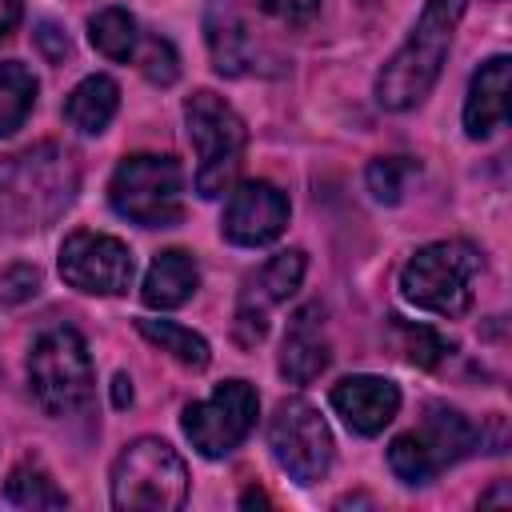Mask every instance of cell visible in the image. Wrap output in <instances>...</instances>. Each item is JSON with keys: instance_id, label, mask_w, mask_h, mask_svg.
<instances>
[{"instance_id": "1", "label": "cell", "mask_w": 512, "mask_h": 512, "mask_svg": "<svg viewBox=\"0 0 512 512\" xmlns=\"http://www.w3.org/2000/svg\"><path fill=\"white\" fill-rule=\"evenodd\" d=\"M468 0H424L408 40L388 56V64L376 76V104L388 112H408L424 104V96L436 88L452 36L464 20Z\"/></svg>"}, {"instance_id": "2", "label": "cell", "mask_w": 512, "mask_h": 512, "mask_svg": "<svg viewBox=\"0 0 512 512\" xmlns=\"http://www.w3.org/2000/svg\"><path fill=\"white\" fill-rule=\"evenodd\" d=\"M108 488L120 512H176L188 500V464L168 440L136 436L112 460Z\"/></svg>"}, {"instance_id": "3", "label": "cell", "mask_w": 512, "mask_h": 512, "mask_svg": "<svg viewBox=\"0 0 512 512\" xmlns=\"http://www.w3.org/2000/svg\"><path fill=\"white\" fill-rule=\"evenodd\" d=\"M184 124H188V140L196 148V192L204 200H216L232 188L240 164H244V148H248V128L236 116V108L200 88L184 100Z\"/></svg>"}, {"instance_id": "4", "label": "cell", "mask_w": 512, "mask_h": 512, "mask_svg": "<svg viewBox=\"0 0 512 512\" xmlns=\"http://www.w3.org/2000/svg\"><path fill=\"white\" fill-rule=\"evenodd\" d=\"M480 248L468 240H436L412 252L400 268V292L408 304L436 316H464L472 308V280L480 272Z\"/></svg>"}, {"instance_id": "5", "label": "cell", "mask_w": 512, "mask_h": 512, "mask_svg": "<svg viewBox=\"0 0 512 512\" xmlns=\"http://www.w3.org/2000/svg\"><path fill=\"white\" fill-rule=\"evenodd\" d=\"M28 388L48 416L84 408L96 392V368L76 328H48L28 352Z\"/></svg>"}, {"instance_id": "6", "label": "cell", "mask_w": 512, "mask_h": 512, "mask_svg": "<svg viewBox=\"0 0 512 512\" xmlns=\"http://www.w3.org/2000/svg\"><path fill=\"white\" fill-rule=\"evenodd\" d=\"M108 200L116 216L140 228H168L184 212V172L172 156H156V152L124 156L108 180Z\"/></svg>"}, {"instance_id": "7", "label": "cell", "mask_w": 512, "mask_h": 512, "mask_svg": "<svg viewBox=\"0 0 512 512\" xmlns=\"http://www.w3.org/2000/svg\"><path fill=\"white\" fill-rule=\"evenodd\" d=\"M268 448L272 460L296 484H316L332 468V432L316 404L304 396H284L268 416Z\"/></svg>"}, {"instance_id": "8", "label": "cell", "mask_w": 512, "mask_h": 512, "mask_svg": "<svg viewBox=\"0 0 512 512\" xmlns=\"http://www.w3.org/2000/svg\"><path fill=\"white\" fill-rule=\"evenodd\" d=\"M256 412H260L256 388L248 380H224L212 388V396L184 408L180 428L204 460H220L244 444V436L256 424Z\"/></svg>"}, {"instance_id": "9", "label": "cell", "mask_w": 512, "mask_h": 512, "mask_svg": "<svg viewBox=\"0 0 512 512\" xmlns=\"http://www.w3.org/2000/svg\"><path fill=\"white\" fill-rule=\"evenodd\" d=\"M60 280L84 296H124L136 276L132 248L108 232H72L60 244Z\"/></svg>"}, {"instance_id": "10", "label": "cell", "mask_w": 512, "mask_h": 512, "mask_svg": "<svg viewBox=\"0 0 512 512\" xmlns=\"http://www.w3.org/2000/svg\"><path fill=\"white\" fill-rule=\"evenodd\" d=\"M288 228V196L268 180H244L228 188V204L220 216V236L236 248L272 244Z\"/></svg>"}, {"instance_id": "11", "label": "cell", "mask_w": 512, "mask_h": 512, "mask_svg": "<svg viewBox=\"0 0 512 512\" xmlns=\"http://www.w3.org/2000/svg\"><path fill=\"white\" fill-rule=\"evenodd\" d=\"M332 408L336 416L356 432V436H380L396 412H400V388L384 376H344L340 384H332Z\"/></svg>"}, {"instance_id": "12", "label": "cell", "mask_w": 512, "mask_h": 512, "mask_svg": "<svg viewBox=\"0 0 512 512\" xmlns=\"http://www.w3.org/2000/svg\"><path fill=\"white\" fill-rule=\"evenodd\" d=\"M328 368V336H324V308L304 304L292 312L284 344H280V376L288 384H308Z\"/></svg>"}, {"instance_id": "13", "label": "cell", "mask_w": 512, "mask_h": 512, "mask_svg": "<svg viewBox=\"0 0 512 512\" xmlns=\"http://www.w3.org/2000/svg\"><path fill=\"white\" fill-rule=\"evenodd\" d=\"M508 76H512L508 56H492L472 72L468 96H464V132L472 140H484L496 128H504V120H508Z\"/></svg>"}, {"instance_id": "14", "label": "cell", "mask_w": 512, "mask_h": 512, "mask_svg": "<svg viewBox=\"0 0 512 512\" xmlns=\"http://www.w3.org/2000/svg\"><path fill=\"white\" fill-rule=\"evenodd\" d=\"M204 40H208V56L212 68L220 76H244L248 68H256V44L252 32L240 16V8L232 0H212L204 12Z\"/></svg>"}, {"instance_id": "15", "label": "cell", "mask_w": 512, "mask_h": 512, "mask_svg": "<svg viewBox=\"0 0 512 512\" xmlns=\"http://www.w3.org/2000/svg\"><path fill=\"white\" fill-rule=\"evenodd\" d=\"M196 288H200V268H196L192 252L168 248V252H160V256L148 264L144 284H140V300H144L148 308L168 312V308L188 304Z\"/></svg>"}, {"instance_id": "16", "label": "cell", "mask_w": 512, "mask_h": 512, "mask_svg": "<svg viewBox=\"0 0 512 512\" xmlns=\"http://www.w3.org/2000/svg\"><path fill=\"white\" fill-rule=\"evenodd\" d=\"M416 436H420V444L428 448V456H432V464L436 468H448V464H456V460H464L472 448H476V428H472V420L464 416V412H456V408H428V416H424V424L420 428H412Z\"/></svg>"}, {"instance_id": "17", "label": "cell", "mask_w": 512, "mask_h": 512, "mask_svg": "<svg viewBox=\"0 0 512 512\" xmlns=\"http://www.w3.org/2000/svg\"><path fill=\"white\" fill-rule=\"evenodd\" d=\"M116 108H120V88H116V80L96 72V76H84V80L68 92V100H64V120H68L76 132H84V136H100V132L112 124Z\"/></svg>"}, {"instance_id": "18", "label": "cell", "mask_w": 512, "mask_h": 512, "mask_svg": "<svg viewBox=\"0 0 512 512\" xmlns=\"http://www.w3.org/2000/svg\"><path fill=\"white\" fill-rule=\"evenodd\" d=\"M304 252L300 248H288V252H276L260 272H256V280H252V292L240 300V304H248V308H256V312H264L268 304H280V300H288L296 288H300V280H304Z\"/></svg>"}, {"instance_id": "19", "label": "cell", "mask_w": 512, "mask_h": 512, "mask_svg": "<svg viewBox=\"0 0 512 512\" xmlns=\"http://www.w3.org/2000/svg\"><path fill=\"white\" fill-rule=\"evenodd\" d=\"M136 332H140L148 344H156L160 352H168L176 364L192 368V372L208 368V360H212L208 340H204L200 332L176 324V320H148V316H140V320H136Z\"/></svg>"}, {"instance_id": "20", "label": "cell", "mask_w": 512, "mask_h": 512, "mask_svg": "<svg viewBox=\"0 0 512 512\" xmlns=\"http://www.w3.org/2000/svg\"><path fill=\"white\" fill-rule=\"evenodd\" d=\"M88 40L100 56L108 60H132L136 56V44H140V32H136V16L124 12V8H100L92 20H88Z\"/></svg>"}, {"instance_id": "21", "label": "cell", "mask_w": 512, "mask_h": 512, "mask_svg": "<svg viewBox=\"0 0 512 512\" xmlns=\"http://www.w3.org/2000/svg\"><path fill=\"white\" fill-rule=\"evenodd\" d=\"M36 104V76L20 60L0 64V136H12Z\"/></svg>"}, {"instance_id": "22", "label": "cell", "mask_w": 512, "mask_h": 512, "mask_svg": "<svg viewBox=\"0 0 512 512\" xmlns=\"http://www.w3.org/2000/svg\"><path fill=\"white\" fill-rule=\"evenodd\" d=\"M4 496L8 504L16 508H64L68 496L64 488H56V480L36 464V460H24L8 472V484H4Z\"/></svg>"}, {"instance_id": "23", "label": "cell", "mask_w": 512, "mask_h": 512, "mask_svg": "<svg viewBox=\"0 0 512 512\" xmlns=\"http://www.w3.org/2000/svg\"><path fill=\"white\" fill-rule=\"evenodd\" d=\"M420 172V164L412 156H376L364 172L368 180V192L380 200V204H400L404 192H408V180Z\"/></svg>"}, {"instance_id": "24", "label": "cell", "mask_w": 512, "mask_h": 512, "mask_svg": "<svg viewBox=\"0 0 512 512\" xmlns=\"http://www.w3.org/2000/svg\"><path fill=\"white\" fill-rule=\"evenodd\" d=\"M388 468H392V476L404 480V484H428V480L440 472L416 432H400V436L388 444Z\"/></svg>"}, {"instance_id": "25", "label": "cell", "mask_w": 512, "mask_h": 512, "mask_svg": "<svg viewBox=\"0 0 512 512\" xmlns=\"http://www.w3.org/2000/svg\"><path fill=\"white\" fill-rule=\"evenodd\" d=\"M396 320V336L404 340V356L416 364V368H436L444 356H448V340L440 336V332H432L428 324H408V320H400V316H392Z\"/></svg>"}, {"instance_id": "26", "label": "cell", "mask_w": 512, "mask_h": 512, "mask_svg": "<svg viewBox=\"0 0 512 512\" xmlns=\"http://www.w3.org/2000/svg\"><path fill=\"white\" fill-rule=\"evenodd\" d=\"M140 72L152 80V84H176V76H180V56H176V48L164 40V36H148L144 40V48H140Z\"/></svg>"}, {"instance_id": "27", "label": "cell", "mask_w": 512, "mask_h": 512, "mask_svg": "<svg viewBox=\"0 0 512 512\" xmlns=\"http://www.w3.org/2000/svg\"><path fill=\"white\" fill-rule=\"evenodd\" d=\"M256 8L288 28H300L320 12V0H256Z\"/></svg>"}, {"instance_id": "28", "label": "cell", "mask_w": 512, "mask_h": 512, "mask_svg": "<svg viewBox=\"0 0 512 512\" xmlns=\"http://www.w3.org/2000/svg\"><path fill=\"white\" fill-rule=\"evenodd\" d=\"M36 288H40V272L28 268V264H16V268L0 272V300L4 304H16V300L36 296Z\"/></svg>"}, {"instance_id": "29", "label": "cell", "mask_w": 512, "mask_h": 512, "mask_svg": "<svg viewBox=\"0 0 512 512\" xmlns=\"http://www.w3.org/2000/svg\"><path fill=\"white\" fill-rule=\"evenodd\" d=\"M36 44H40V52H44L48 60H64V56H68V36H64L56 24H40V28H36Z\"/></svg>"}, {"instance_id": "30", "label": "cell", "mask_w": 512, "mask_h": 512, "mask_svg": "<svg viewBox=\"0 0 512 512\" xmlns=\"http://www.w3.org/2000/svg\"><path fill=\"white\" fill-rule=\"evenodd\" d=\"M20 16H24V4L20 0H0V40H8L16 32Z\"/></svg>"}, {"instance_id": "31", "label": "cell", "mask_w": 512, "mask_h": 512, "mask_svg": "<svg viewBox=\"0 0 512 512\" xmlns=\"http://www.w3.org/2000/svg\"><path fill=\"white\" fill-rule=\"evenodd\" d=\"M112 400H116V408H124V404H132V380L120 372L116 380H112Z\"/></svg>"}, {"instance_id": "32", "label": "cell", "mask_w": 512, "mask_h": 512, "mask_svg": "<svg viewBox=\"0 0 512 512\" xmlns=\"http://www.w3.org/2000/svg\"><path fill=\"white\" fill-rule=\"evenodd\" d=\"M488 504H512V488L500 480V484H496L488 496H480V508H488Z\"/></svg>"}]
</instances>
